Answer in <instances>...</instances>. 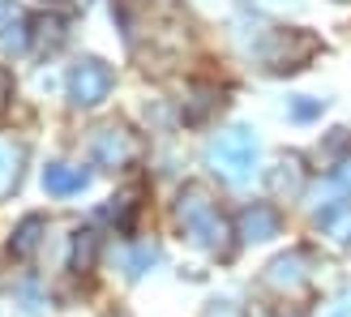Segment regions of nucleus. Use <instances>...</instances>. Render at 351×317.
<instances>
[{
	"mask_svg": "<svg viewBox=\"0 0 351 317\" xmlns=\"http://www.w3.org/2000/svg\"><path fill=\"white\" fill-rule=\"evenodd\" d=\"M176 223L180 232L206 253H227L232 249V223L219 210V202L210 198L206 185H184L180 198H176Z\"/></svg>",
	"mask_w": 351,
	"mask_h": 317,
	"instance_id": "obj_1",
	"label": "nucleus"
},
{
	"mask_svg": "<svg viewBox=\"0 0 351 317\" xmlns=\"http://www.w3.org/2000/svg\"><path fill=\"white\" fill-rule=\"evenodd\" d=\"M206 163L215 176H223L227 185H249L257 176V163H261V142L249 125H232L215 133L206 142Z\"/></svg>",
	"mask_w": 351,
	"mask_h": 317,
	"instance_id": "obj_2",
	"label": "nucleus"
},
{
	"mask_svg": "<svg viewBox=\"0 0 351 317\" xmlns=\"http://www.w3.org/2000/svg\"><path fill=\"white\" fill-rule=\"evenodd\" d=\"M112 82H116L112 69L99 56H82L69 69V99H73V108H99L112 95Z\"/></svg>",
	"mask_w": 351,
	"mask_h": 317,
	"instance_id": "obj_3",
	"label": "nucleus"
},
{
	"mask_svg": "<svg viewBox=\"0 0 351 317\" xmlns=\"http://www.w3.org/2000/svg\"><path fill=\"white\" fill-rule=\"evenodd\" d=\"M137 154H142V142H137V133H129L125 125H103L95 133V142H90V158L99 167H108V172H120V167L137 163Z\"/></svg>",
	"mask_w": 351,
	"mask_h": 317,
	"instance_id": "obj_4",
	"label": "nucleus"
},
{
	"mask_svg": "<svg viewBox=\"0 0 351 317\" xmlns=\"http://www.w3.org/2000/svg\"><path fill=\"white\" fill-rule=\"evenodd\" d=\"M278 227H283L278 210L266 206V202H253V206H244V210H240V219H236V236L253 244V240H270V236H278Z\"/></svg>",
	"mask_w": 351,
	"mask_h": 317,
	"instance_id": "obj_5",
	"label": "nucleus"
},
{
	"mask_svg": "<svg viewBox=\"0 0 351 317\" xmlns=\"http://www.w3.org/2000/svg\"><path fill=\"white\" fill-rule=\"evenodd\" d=\"M313 198H317V202H313V206H317V215H326V210H335V206H347L343 198H351V154L330 167V176L313 189Z\"/></svg>",
	"mask_w": 351,
	"mask_h": 317,
	"instance_id": "obj_6",
	"label": "nucleus"
},
{
	"mask_svg": "<svg viewBox=\"0 0 351 317\" xmlns=\"http://www.w3.org/2000/svg\"><path fill=\"white\" fill-rule=\"evenodd\" d=\"M86 185H90V172L77 167V163H51L43 172V189L56 193V198H69V193H82Z\"/></svg>",
	"mask_w": 351,
	"mask_h": 317,
	"instance_id": "obj_7",
	"label": "nucleus"
},
{
	"mask_svg": "<svg viewBox=\"0 0 351 317\" xmlns=\"http://www.w3.org/2000/svg\"><path fill=\"white\" fill-rule=\"evenodd\" d=\"M266 283L278 287V292L300 287V283H304V253H283V257H274L270 270H266Z\"/></svg>",
	"mask_w": 351,
	"mask_h": 317,
	"instance_id": "obj_8",
	"label": "nucleus"
},
{
	"mask_svg": "<svg viewBox=\"0 0 351 317\" xmlns=\"http://www.w3.org/2000/svg\"><path fill=\"white\" fill-rule=\"evenodd\" d=\"M30 43L39 47V51L60 47V43H64V17H56V13H39V17L30 22Z\"/></svg>",
	"mask_w": 351,
	"mask_h": 317,
	"instance_id": "obj_9",
	"label": "nucleus"
},
{
	"mask_svg": "<svg viewBox=\"0 0 351 317\" xmlns=\"http://www.w3.org/2000/svg\"><path fill=\"white\" fill-rule=\"evenodd\" d=\"M22 158H26L22 146L0 137V198H5V193H13L17 180H22Z\"/></svg>",
	"mask_w": 351,
	"mask_h": 317,
	"instance_id": "obj_10",
	"label": "nucleus"
},
{
	"mask_svg": "<svg viewBox=\"0 0 351 317\" xmlns=\"http://www.w3.org/2000/svg\"><path fill=\"white\" fill-rule=\"evenodd\" d=\"M47 232V223L39 219V215H26L22 223H17V232H13V240H9V253L13 257H30L34 249H39V236Z\"/></svg>",
	"mask_w": 351,
	"mask_h": 317,
	"instance_id": "obj_11",
	"label": "nucleus"
},
{
	"mask_svg": "<svg viewBox=\"0 0 351 317\" xmlns=\"http://www.w3.org/2000/svg\"><path fill=\"white\" fill-rule=\"evenodd\" d=\"M322 223V232L339 244V249H347L351 244V206H335V210H326V215H317Z\"/></svg>",
	"mask_w": 351,
	"mask_h": 317,
	"instance_id": "obj_12",
	"label": "nucleus"
},
{
	"mask_svg": "<svg viewBox=\"0 0 351 317\" xmlns=\"http://www.w3.org/2000/svg\"><path fill=\"white\" fill-rule=\"evenodd\" d=\"M95 257H99V236L86 227V232L73 236V270H95Z\"/></svg>",
	"mask_w": 351,
	"mask_h": 317,
	"instance_id": "obj_13",
	"label": "nucleus"
},
{
	"mask_svg": "<svg viewBox=\"0 0 351 317\" xmlns=\"http://www.w3.org/2000/svg\"><path fill=\"white\" fill-rule=\"evenodd\" d=\"M26 43H30V22L5 17V22H0V51H22Z\"/></svg>",
	"mask_w": 351,
	"mask_h": 317,
	"instance_id": "obj_14",
	"label": "nucleus"
},
{
	"mask_svg": "<svg viewBox=\"0 0 351 317\" xmlns=\"http://www.w3.org/2000/svg\"><path fill=\"white\" fill-rule=\"evenodd\" d=\"M154 261H159V249H154V244H137V249H129V257H125V270L137 279V274H146Z\"/></svg>",
	"mask_w": 351,
	"mask_h": 317,
	"instance_id": "obj_15",
	"label": "nucleus"
},
{
	"mask_svg": "<svg viewBox=\"0 0 351 317\" xmlns=\"http://www.w3.org/2000/svg\"><path fill=\"white\" fill-rule=\"evenodd\" d=\"M295 167H300V163H295V158H287V163H278V172L270 176V185L274 189H300V172H295Z\"/></svg>",
	"mask_w": 351,
	"mask_h": 317,
	"instance_id": "obj_16",
	"label": "nucleus"
},
{
	"mask_svg": "<svg viewBox=\"0 0 351 317\" xmlns=\"http://www.w3.org/2000/svg\"><path fill=\"white\" fill-rule=\"evenodd\" d=\"M322 108H326V103H322V99H308V95H295V99H291V116H295V120L322 116Z\"/></svg>",
	"mask_w": 351,
	"mask_h": 317,
	"instance_id": "obj_17",
	"label": "nucleus"
},
{
	"mask_svg": "<svg viewBox=\"0 0 351 317\" xmlns=\"http://www.w3.org/2000/svg\"><path fill=\"white\" fill-rule=\"evenodd\" d=\"M202 317H244V309L240 305H232V301H215V305H206V313Z\"/></svg>",
	"mask_w": 351,
	"mask_h": 317,
	"instance_id": "obj_18",
	"label": "nucleus"
},
{
	"mask_svg": "<svg viewBox=\"0 0 351 317\" xmlns=\"http://www.w3.org/2000/svg\"><path fill=\"white\" fill-rule=\"evenodd\" d=\"M322 317H351V287L339 296L335 305H326V309H322Z\"/></svg>",
	"mask_w": 351,
	"mask_h": 317,
	"instance_id": "obj_19",
	"label": "nucleus"
},
{
	"mask_svg": "<svg viewBox=\"0 0 351 317\" xmlns=\"http://www.w3.org/2000/svg\"><path fill=\"white\" fill-rule=\"evenodd\" d=\"M9 99H13V78H9V69L0 64V112L9 108Z\"/></svg>",
	"mask_w": 351,
	"mask_h": 317,
	"instance_id": "obj_20",
	"label": "nucleus"
},
{
	"mask_svg": "<svg viewBox=\"0 0 351 317\" xmlns=\"http://www.w3.org/2000/svg\"><path fill=\"white\" fill-rule=\"evenodd\" d=\"M5 17H17V9H13V0H0V22Z\"/></svg>",
	"mask_w": 351,
	"mask_h": 317,
	"instance_id": "obj_21",
	"label": "nucleus"
},
{
	"mask_svg": "<svg viewBox=\"0 0 351 317\" xmlns=\"http://www.w3.org/2000/svg\"><path fill=\"white\" fill-rule=\"evenodd\" d=\"M0 317H5V313H0Z\"/></svg>",
	"mask_w": 351,
	"mask_h": 317,
	"instance_id": "obj_22",
	"label": "nucleus"
}]
</instances>
